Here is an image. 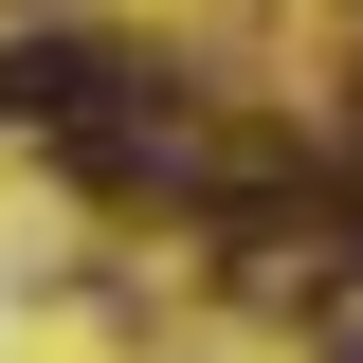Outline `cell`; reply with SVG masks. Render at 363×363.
<instances>
[{"mask_svg": "<svg viewBox=\"0 0 363 363\" xmlns=\"http://www.w3.org/2000/svg\"><path fill=\"white\" fill-rule=\"evenodd\" d=\"M345 236H363V182H345Z\"/></svg>", "mask_w": 363, "mask_h": 363, "instance_id": "cell-2", "label": "cell"}, {"mask_svg": "<svg viewBox=\"0 0 363 363\" xmlns=\"http://www.w3.org/2000/svg\"><path fill=\"white\" fill-rule=\"evenodd\" d=\"M327 363H363V327H345V345H327Z\"/></svg>", "mask_w": 363, "mask_h": 363, "instance_id": "cell-1", "label": "cell"}]
</instances>
